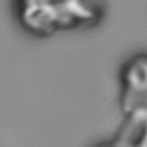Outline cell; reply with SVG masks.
<instances>
[{
  "label": "cell",
  "mask_w": 147,
  "mask_h": 147,
  "mask_svg": "<svg viewBox=\"0 0 147 147\" xmlns=\"http://www.w3.org/2000/svg\"><path fill=\"white\" fill-rule=\"evenodd\" d=\"M118 108L122 116L147 115V54L136 52L119 65Z\"/></svg>",
  "instance_id": "6da1fadb"
},
{
  "label": "cell",
  "mask_w": 147,
  "mask_h": 147,
  "mask_svg": "<svg viewBox=\"0 0 147 147\" xmlns=\"http://www.w3.org/2000/svg\"><path fill=\"white\" fill-rule=\"evenodd\" d=\"M99 0H13V7L22 13L45 17L64 18L76 15Z\"/></svg>",
  "instance_id": "7a4b0ae2"
},
{
  "label": "cell",
  "mask_w": 147,
  "mask_h": 147,
  "mask_svg": "<svg viewBox=\"0 0 147 147\" xmlns=\"http://www.w3.org/2000/svg\"><path fill=\"white\" fill-rule=\"evenodd\" d=\"M93 147H147V115L123 117L116 132Z\"/></svg>",
  "instance_id": "3957f363"
}]
</instances>
